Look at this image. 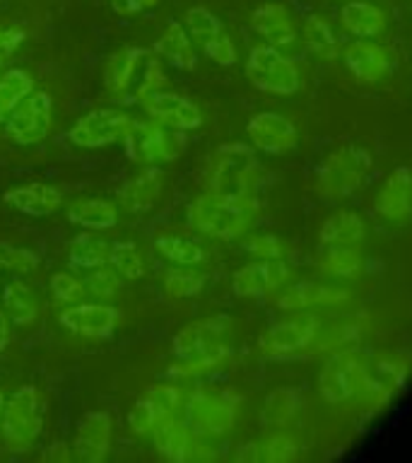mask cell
Here are the masks:
<instances>
[{
    "label": "cell",
    "instance_id": "cell-16",
    "mask_svg": "<svg viewBox=\"0 0 412 463\" xmlns=\"http://www.w3.org/2000/svg\"><path fill=\"white\" fill-rule=\"evenodd\" d=\"M289 268L277 260H256L248 266L239 268L231 278V289L237 297H263L270 289L280 288L287 280Z\"/></svg>",
    "mask_w": 412,
    "mask_h": 463
},
{
    "label": "cell",
    "instance_id": "cell-27",
    "mask_svg": "<svg viewBox=\"0 0 412 463\" xmlns=\"http://www.w3.org/2000/svg\"><path fill=\"white\" fill-rule=\"evenodd\" d=\"M3 311L10 318V324L14 326H32L39 317V297L32 289V285H27L20 278L5 282L3 288Z\"/></svg>",
    "mask_w": 412,
    "mask_h": 463
},
{
    "label": "cell",
    "instance_id": "cell-31",
    "mask_svg": "<svg viewBox=\"0 0 412 463\" xmlns=\"http://www.w3.org/2000/svg\"><path fill=\"white\" fill-rule=\"evenodd\" d=\"M34 92V78L24 68H7L0 75V123Z\"/></svg>",
    "mask_w": 412,
    "mask_h": 463
},
{
    "label": "cell",
    "instance_id": "cell-35",
    "mask_svg": "<svg viewBox=\"0 0 412 463\" xmlns=\"http://www.w3.org/2000/svg\"><path fill=\"white\" fill-rule=\"evenodd\" d=\"M108 263L123 280H140L145 275L143 256L128 239H118L114 244H108Z\"/></svg>",
    "mask_w": 412,
    "mask_h": 463
},
{
    "label": "cell",
    "instance_id": "cell-11",
    "mask_svg": "<svg viewBox=\"0 0 412 463\" xmlns=\"http://www.w3.org/2000/svg\"><path fill=\"white\" fill-rule=\"evenodd\" d=\"M145 114L150 116V121L164 126L172 130H195L201 128L202 114L195 101H191L183 94L176 92H150L140 99Z\"/></svg>",
    "mask_w": 412,
    "mask_h": 463
},
{
    "label": "cell",
    "instance_id": "cell-41",
    "mask_svg": "<svg viewBox=\"0 0 412 463\" xmlns=\"http://www.w3.org/2000/svg\"><path fill=\"white\" fill-rule=\"evenodd\" d=\"M82 285H85V292H89L97 299H114L123 289V278L116 270H108V268L101 266L89 270Z\"/></svg>",
    "mask_w": 412,
    "mask_h": 463
},
{
    "label": "cell",
    "instance_id": "cell-13",
    "mask_svg": "<svg viewBox=\"0 0 412 463\" xmlns=\"http://www.w3.org/2000/svg\"><path fill=\"white\" fill-rule=\"evenodd\" d=\"M251 143L266 155H285L296 145V130L287 116L277 111H260L246 123Z\"/></svg>",
    "mask_w": 412,
    "mask_h": 463
},
{
    "label": "cell",
    "instance_id": "cell-6",
    "mask_svg": "<svg viewBox=\"0 0 412 463\" xmlns=\"http://www.w3.org/2000/svg\"><path fill=\"white\" fill-rule=\"evenodd\" d=\"M231 335L229 317H210L183 326L172 340V354L179 362H191L215 353H227Z\"/></svg>",
    "mask_w": 412,
    "mask_h": 463
},
{
    "label": "cell",
    "instance_id": "cell-3",
    "mask_svg": "<svg viewBox=\"0 0 412 463\" xmlns=\"http://www.w3.org/2000/svg\"><path fill=\"white\" fill-rule=\"evenodd\" d=\"M42 398L32 383H24L14 389L5 398L3 412H0V430L7 451L22 454L34 447V441L42 434Z\"/></svg>",
    "mask_w": 412,
    "mask_h": 463
},
{
    "label": "cell",
    "instance_id": "cell-2",
    "mask_svg": "<svg viewBox=\"0 0 412 463\" xmlns=\"http://www.w3.org/2000/svg\"><path fill=\"white\" fill-rule=\"evenodd\" d=\"M260 179L256 152L244 143L220 145L210 162V194L224 198H251Z\"/></svg>",
    "mask_w": 412,
    "mask_h": 463
},
{
    "label": "cell",
    "instance_id": "cell-7",
    "mask_svg": "<svg viewBox=\"0 0 412 463\" xmlns=\"http://www.w3.org/2000/svg\"><path fill=\"white\" fill-rule=\"evenodd\" d=\"M246 78L260 92L295 94L299 90V72L287 56L275 46H256L246 58Z\"/></svg>",
    "mask_w": 412,
    "mask_h": 463
},
{
    "label": "cell",
    "instance_id": "cell-32",
    "mask_svg": "<svg viewBox=\"0 0 412 463\" xmlns=\"http://www.w3.org/2000/svg\"><path fill=\"white\" fill-rule=\"evenodd\" d=\"M68 263L78 270H94L108 263V244L92 232H82L72 237L68 246Z\"/></svg>",
    "mask_w": 412,
    "mask_h": 463
},
{
    "label": "cell",
    "instance_id": "cell-46",
    "mask_svg": "<svg viewBox=\"0 0 412 463\" xmlns=\"http://www.w3.org/2000/svg\"><path fill=\"white\" fill-rule=\"evenodd\" d=\"M202 51H205V56H208L212 63L222 65V68H229V65L237 63V46H234V42H231L227 32H222L217 39L205 43Z\"/></svg>",
    "mask_w": 412,
    "mask_h": 463
},
{
    "label": "cell",
    "instance_id": "cell-34",
    "mask_svg": "<svg viewBox=\"0 0 412 463\" xmlns=\"http://www.w3.org/2000/svg\"><path fill=\"white\" fill-rule=\"evenodd\" d=\"M304 39H306V46L311 49V53L321 58V61H332L338 56V36L321 14H311L309 20L304 22Z\"/></svg>",
    "mask_w": 412,
    "mask_h": 463
},
{
    "label": "cell",
    "instance_id": "cell-45",
    "mask_svg": "<svg viewBox=\"0 0 412 463\" xmlns=\"http://www.w3.org/2000/svg\"><path fill=\"white\" fill-rule=\"evenodd\" d=\"M145 396L157 405V411L162 412V418L164 420H169L173 412L179 411L181 391L176 389V386H172V383H157V386H152Z\"/></svg>",
    "mask_w": 412,
    "mask_h": 463
},
{
    "label": "cell",
    "instance_id": "cell-48",
    "mask_svg": "<svg viewBox=\"0 0 412 463\" xmlns=\"http://www.w3.org/2000/svg\"><path fill=\"white\" fill-rule=\"evenodd\" d=\"M27 34L20 27H0V68H5L13 61L14 51L24 43Z\"/></svg>",
    "mask_w": 412,
    "mask_h": 463
},
{
    "label": "cell",
    "instance_id": "cell-37",
    "mask_svg": "<svg viewBox=\"0 0 412 463\" xmlns=\"http://www.w3.org/2000/svg\"><path fill=\"white\" fill-rule=\"evenodd\" d=\"M183 22H186L188 36H191V39H195V42L201 43V46L210 43L212 39H217V36L224 32L220 17H217L215 13H210L208 7H202V5L188 7Z\"/></svg>",
    "mask_w": 412,
    "mask_h": 463
},
{
    "label": "cell",
    "instance_id": "cell-51",
    "mask_svg": "<svg viewBox=\"0 0 412 463\" xmlns=\"http://www.w3.org/2000/svg\"><path fill=\"white\" fill-rule=\"evenodd\" d=\"M10 340H13V328H10V318L3 309H0V357L5 354L7 345H10Z\"/></svg>",
    "mask_w": 412,
    "mask_h": 463
},
{
    "label": "cell",
    "instance_id": "cell-52",
    "mask_svg": "<svg viewBox=\"0 0 412 463\" xmlns=\"http://www.w3.org/2000/svg\"><path fill=\"white\" fill-rule=\"evenodd\" d=\"M3 405H5V396L0 393V412H3Z\"/></svg>",
    "mask_w": 412,
    "mask_h": 463
},
{
    "label": "cell",
    "instance_id": "cell-5",
    "mask_svg": "<svg viewBox=\"0 0 412 463\" xmlns=\"http://www.w3.org/2000/svg\"><path fill=\"white\" fill-rule=\"evenodd\" d=\"M371 172V157L360 147H340L331 152L316 169L318 186L325 195L342 198L352 195L357 188L364 186Z\"/></svg>",
    "mask_w": 412,
    "mask_h": 463
},
{
    "label": "cell",
    "instance_id": "cell-40",
    "mask_svg": "<svg viewBox=\"0 0 412 463\" xmlns=\"http://www.w3.org/2000/svg\"><path fill=\"white\" fill-rule=\"evenodd\" d=\"M159 422H164V418H162V412L157 411V405L152 403L147 396L137 398L136 405H133L128 412L130 432L137 434V437H145V434L154 432L159 427Z\"/></svg>",
    "mask_w": 412,
    "mask_h": 463
},
{
    "label": "cell",
    "instance_id": "cell-47",
    "mask_svg": "<svg viewBox=\"0 0 412 463\" xmlns=\"http://www.w3.org/2000/svg\"><path fill=\"white\" fill-rule=\"evenodd\" d=\"M403 376V367L396 364V362H379L374 367V372L369 374V386L371 389H390L396 386Z\"/></svg>",
    "mask_w": 412,
    "mask_h": 463
},
{
    "label": "cell",
    "instance_id": "cell-1",
    "mask_svg": "<svg viewBox=\"0 0 412 463\" xmlns=\"http://www.w3.org/2000/svg\"><path fill=\"white\" fill-rule=\"evenodd\" d=\"M258 213L256 198H224V195L202 194L188 205V224L205 237L229 239L241 237L251 227Z\"/></svg>",
    "mask_w": 412,
    "mask_h": 463
},
{
    "label": "cell",
    "instance_id": "cell-9",
    "mask_svg": "<svg viewBox=\"0 0 412 463\" xmlns=\"http://www.w3.org/2000/svg\"><path fill=\"white\" fill-rule=\"evenodd\" d=\"M130 118L121 109H92L80 116L70 128V143L78 147H107V145L123 140L126 130L130 128Z\"/></svg>",
    "mask_w": 412,
    "mask_h": 463
},
{
    "label": "cell",
    "instance_id": "cell-42",
    "mask_svg": "<svg viewBox=\"0 0 412 463\" xmlns=\"http://www.w3.org/2000/svg\"><path fill=\"white\" fill-rule=\"evenodd\" d=\"M296 411V396L287 389L273 391L270 396L266 398V405H263V420L267 425H282L292 418V412Z\"/></svg>",
    "mask_w": 412,
    "mask_h": 463
},
{
    "label": "cell",
    "instance_id": "cell-22",
    "mask_svg": "<svg viewBox=\"0 0 412 463\" xmlns=\"http://www.w3.org/2000/svg\"><path fill=\"white\" fill-rule=\"evenodd\" d=\"M147 56V51L140 46H123V49L114 51L104 63V87L111 97L126 99V94L133 87L136 72L143 63V58Z\"/></svg>",
    "mask_w": 412,
    "mask_h": 463
},
{
    "label": "cell",
    "instance_id": "cell-19",
    "mask_svg": "<svg viewBox=\"0 0 412 463\" xmlns=\"http://www.w3.org/2000/svg\"><path fill=\"white\" fill-rule=\"evenodd\" d=\"M162 188H164V172L157 165H152L123 184L118 191V203L133 215H143L150 213L152 205L157 203Z\"/></svg>",
    "mask_w": 412,
    "mask_h": 463
},
{
    "label": "cell",
    "instance_id": "cell-43",
    "mask_svg": "<svg viewBox=\"0 0 412 463\" xmlns=\"http://www.w3.org/2000/svg\"><path fill=\"white\" fill-rule=\"evenodd\" d=\"M49 289L56 304H75L80 297L85 295V285L70 273H53L49 280Z\"/></svg>",
    "mask_w": 412,
    "mask_h": 463
},
{
    "label": "cell",
    "instance_id": "cell-14",
    "mask_svg": "<svg viewBox=\"0 0 412 463\" xmlns=\"http://www.w3.org/2000/svg\"><path fill=\"white\" fill-rule=\"evenodd\" d=\"M188 425L201 434H224L234 422V403L222 393L198 391L186 408Z\"/></svg>",
    "mask_w": 412,
    "mask_h": 463
},
{
    "label": "cell",
    "instance_id": "cell-29",
    "mask_svg": "<svg viewBox=\"0 0 412 463\" xmlns=\"http://www.w3.org/2000/svg\"><path fill=\"white\" fill-rule=\"evenodd\" d=\"M364 239V220L357 213L340 210L331 215L321 227V244L323 246H354Z\"/></svg>",
    "mask_w": 412,
    "mask_h": 463
},
{
    "label": "cell",
    "instance_id": "cell-39",
    "mask_svg": "<svg viewBox=\"0 0 412 463\" xmlns=\"http://www.w3.org/2000/svg\"><path fill=\"white\" fill-rule=\"evenodd\" d=\"M162 285H164L169 299H188V297L201 295L202 288H205V275L176 268V270H166Z\"/></svg>",
    "mask_w": 412,
    "mask_h": 463
},
{
    "label": "cell",
    "instance_id": "cell-10",
    "mask_svg": "<svg viewBox=\"0 0 412 463\" xmlns=\"http://www.w3.org/2000/svg\"><path fill=\"white\" fill-rule=\"evenodd\" d=\"M114 437V420L107 411H89L78 420L72 456L78 463H104Z\"/></svg>",
    "mask_w": 412,
    "mask_h": 463
},
{
    "label": "cell",
    "instance_id": "cell-26",
    "mask_svg": "<svg viewBox=\"0 0 412 463\" xmlns=\"http://www.w3.org/2000/svg\"><path fill=\"white\" fill-rule=\"evenodd\" d=\"M340 22L357 39H374V36H381L386 29V14L381 7L364 3V0L345 3L340 10Z\"/></svg>",
    "mask_w": 412,
    "mask_h": 463
},
{
    "label": "cell",
    "instance_id": "cell-23",
    "mask_svg": "<svg viewBox=\"0 0 412 463\" xmlns=\"http://www.w3.org/2000/svg\"><path fill=\"white\" fill-rule=\"evenodd\" d=\"M251 27L267 42V46H289L296 39V27L289 17L287 7L280 3H263L251 14Z\"/></svg>",
    "mask_w": 412,
    "mask_h": 463
},
{
    "label": "cell",
    "instance_id": "cell-50",
    "mask_svg": "<svg viewBox=\"0 0 412 463\" xmlns=\"http://www.w3.org/2000/svg\"><path fill=\"white\" fill-rule=\"evenodd\" d=\"M159 0H111V7H114L116 14H123V17H130V14H140L145 10L157 5Z\"/></svg>",
    "mask_w": 412,
    "mask_h": 463
},
{
    "label": "cell",
    "instance_id": "cell-49",
    "mask_svg": "<svg viewBox=\"0 0 412 463\" xmlns=\"http://www.w3.org/2000/svg\"><path fill=\"white\" fill-rule=\"evenodd\" d=\"M39 463H75L72 449L65 441H53L49 447L43 449L39 456Z\"/></svg>",
    "mask_w": 412,
    "mask_h": 463
},
{
    "label": "cell",
    "instance_id": "cell-30",
    "mask_svg": "<svg viewBox=\"0 0 412 463\" xmlns=\"http://www.w3.org/2000/svg\"><path fill=\"white\" fill-rule=\"evenodd\" d=\"M154 447L166 463H186L188 449H191V434L188 427L179 420H164L154 430Z\"/></svg>",
    "mask_w": 412,
    "mask_h": 463
},
{
    "label": "cell",
    "instance_id": "cell-24",
    "mask_svg": "<svg viewBox=\"0 0 412 463\" xmlns=\"http://www.w3.org/2000/svg\"><path fill=\"white\" fill-rule=\"evenodd\" d=\"M154 53L162 56L169 65L179 68V71H193L198 65V58H195L193 43H191V36H188L186 27L179 24V22H169L166 29L162 32L157 42H154Z\"/></svg>",
    "mask_w": 412,
    "mask_h": 463
},
{
    "label": "cell",
    "instance_id": "cell-18",
    "mask_svg": "<svg viewBox=\"0 0 412 463\" xmlns=\"http://www.w3.org/2000/svg\"><path fill=\"white\" fill-rule=\"evenodd\" d=\"M3 201L14 208L22 215L29 217H49L53 215L61 205H63V194L61 188L51 186V184H24V186L10 188Z\"/></svg>",
    "mask_w": 412,
    "mask_h": 463
},
{
    "label": "cell",
    "instance_id": "cell-15",
    "mask_svg": "<svg viewBox=\"0 0 412 463\" xmlns=\"http://www.w3.org/2000/svg\"><path fill=\"white\" fill-rule=\"evenodd\" d=\"M318 333V318L311 314H302V317L287 318L267 328V333L260 338V347L266 353L282 354V353H295L302 350L316 338Z\"/></svg>",
    "mask_w": 412,
    "mask_h": 463
},
{
    "label": "cell",
    "instance_id": "cell-12",
    "mask_svg": "<svg viewBox=\"0 0 412 463\" xmlns=\"http://www.w3.org/2000/svg\"><path fill=\"white\" fill-rule=\"evenodd\" d=\"M118 309L111 304L99 302H85V304H70L61 311V326L72 335H82V338L101 340L108 338L118 326Z\"/></svg>",
    "mask_w": 412,
    "mask_h": 463
},
{
    "label": "cell",
    "instance_id": "cell-20",
    "mask_svg": "<svg viewBox=\"0 0 412 463\" xmlns=\"http://www.w3.org/2000/svg\"><path fill=\"white\" fill-rule=\"evenodd\" d=\"M364 362L360 354L345 353L332 357L328 367L321 374V389L331 401H342V398L352 396L354 389L360 386L361 376H364Z\"/></svg>",
    "mask_w": 412,
    "mask_h": 463
},
{
    "label": "cell",
    "instance_id": "cell-8",
    "mask_svg": "<svg viewBox=\"0 0 412 463\" xmlns=\"http://www.w3.org/2000/svg\"><path fill=\"white\" fill-rule=\"evenodd\" d=\"M53 99L49 92H32L5 118V137L14 145H36L49 136Z\"/></svg>",
    "mask_w": 412,
    "mask_h": 463
},
{
    "label": "cell",
    "instance_id": "cell-33",
    "mask_svg": "<svg viewBox=\"0 0 412 463\" xmlns=\"http://www.w3.org/2000/svg\"><path fill=\"white\" fill-rule=\"evenodd\" d=\"M154 249L159 256H164L176 266H198L205 260V249L195 239L181 234H162L154 239Z\"/></svg>",
    "mask_w": 412,
    "mask_h": 463
},
{
    "label": "cell",
    "instance_id": "cell-36",
    "mask_svg": "<svg viewBox=\"0 0 412 463\" xmlns=\"http://www.w3.org/2000/svg\"><path fill=\"white\" fill-rule=\"evenodd\" d=\"M318 268L335 278H352L361 270V259L352 246H328L318 259Z\"/></svg>",
    "mask_w": 412,
    "mask_h": 463
},
{
    "label": "cell",
    "instance_id": "cell-38",
    "mask_svg": "<svg viewBox=\"0 0 412 463\" xmlns=\"http://www.w3.org/2000/svg\"><path fill=\"white\" fill-rule=\"evenodd\" d=\"M39 263H42V259L32 249L14 246L10 241H0V273L27 275L36 270Z\"/></svg>",
    "mask_w": 412,
    "mask_h": 463
},
{
    "label": "cell",
    "instance_id": "cell-28",
    "mask_svg": "<svg viewBox=\"0 0 412 463\" xmlns=\"http://www.w3.org/2000/svg\"><path fill=\"white\" fill-rule=\"evenodd\" d=\"M345 299V289L316 285V282H299L295 288L285 289V295L277 297V307L280 309H309L316 304H338Z\"/></svg>",
    "mask_w": 412,
    "mask_h": 463
},
{
    "label": "cell",
    "instance_id": "cell-21",
    "mask_svg": "<svg viewBox=\"0 0 412 463\" xmlns=\"http://www.w3.org/2000/svg\"><path fill=\"white\" fill-rule=\"evenodd\" d=\"M345 65L354 78L361 82H379L389 75V53L381 43L357 39L345 49Z\"/></svg>",
    "mask_w": 412,
    "mask_h": 463
},
{
    "label": "cell",
    "instance_id": "cell-25",
    "mask_svg": "<svg viewBox=\"0 0 412 463\" xmlns=\"http://www.w3.org/2000/svg\"><path fill=\"white\" fill-rule=\"evenodd\" d=\"M68 222L87 232H107L118 224V210L114 203L101 198H82L68 205Z\"/></svg>",
    "mask_w": 412,
    "mask_h": 463
},
{
    "label": "cell",
    "instance_id": "cell-4",
    "mask_svg": "<svg viewBox=\"0 0 412 463\" xmlns=\"http://www.w3.org/2000/svg\"><path fill=\"white\" fill-rule=\"evenodd\" d=\"M123 147L130 162L152 166L179 159L186 147V137L181 136V130L164 128L150 118H143L130 121V128L123 136Z\"/></svg>",
    "mask_w": 412,
    "mask_h": 463
},
{
    "label": "cell",
    "instance_id": "cell-44",
    "mask_svg": "<svg viewBox=\"0 0 412 463\" xmlns=\"http://www.w3.org/2000/svg\"><path fill=\"white\" fill-rule=\"evenodd\" d=\"M244 249L246 253H251V256L260 260H277L285 256L287 244L275 237V234H251L244 241Z\"/></svg>",
    "mask_w": 412,
    "mask_h": 463
},
{
    "label": "cell",
    "instance_id": "cell-17",
    "mask_svg": "<svg viewBox=\"0 0 412 463\" xmlns=\"http://www.w3.org/2000/svg\"><path fill=\"white\" fill-rule=\"evenodd\" d=\"M376 208L393 224H405L412 220V169L398 166L383 184Z\"/></svg>",
    "mask_w": 412,
    "mask_h": 463
}]
</instances>
